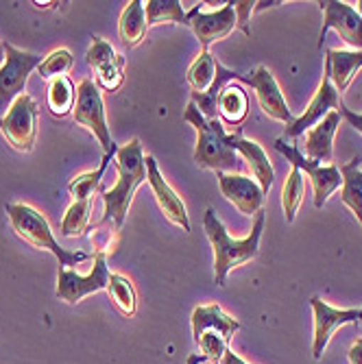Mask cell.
Wrapping results in <instances>:
<instances>
[{"label":"cell","mask_w":362,"mask_h":364,"mask_svg":"<svg viewBox=\"0 0 362 364\" xmlns=\"http://www.w3.org/2000/svg\"><path fill=\"white\" fill-rule=\"evenodd\" d=\"M110 161H112V155H103V161H101V166H98L96 171L92 173H83L79 177H75L68 186V192L75 196V201H92V194L96 190H101V179L110 166Z\"/></svg>","instance_id":"4dcf8cb0"},{"label":"cell","mask_w":362,"mask_h":364,"mask_svg":"<svg viewBox=\"0 0 362 364\" xmlns=\"http://www.w3.org/2000/svg\"><path fill=\"white\" fill-rule=\"evenodd\" d=\"M275 149L292 164V168H299L302 173L308 175V179L312 183V190H314V208L316 210L325 208L327 198H330L343 186V177H341L339 166H334V164H330V166H323V164H319L314 159L304 157L299 146L286 144L284 138L275 140Z\"/></svg>","instance_id":"8992f818"},{"label":"cell","mask_w":362,"mask_h":364,"mask_svg":"<svg viewBox=\"0 0 362 364\" xmlns=\"http://www.w3.org/2000/svg\"><path fill=\"white\" fill-rule=\"evenodd\" d=\"M341 124V114L339 112H330L319 124H314L310 131H306L304 136V144H302V153L308 159L314 161H332L334 157V136L336 129Z\"/></svg>","instance_id":"ac0fdd59"},{"label":"cell","mask_w":362,"mask_h":364,"mask_svg":"<svg viewBox=\"0 0 362 364\" xmlns=\"http://www.w3.org/2000/svg\"><path fill=\"white\" fill-rule=\"evenodd\" d=\"M325 65L330 70L332 85L341 92H345L356 77V73L362 68V50H334L330 48L325 53Z\"/></svg>","instance_id":"44dd1931"},{"label":"cell","mask_w":362,"mask_h":364,"mask_svg":"<svg viewBox=\"0 0 362 364\" xmlns=\"http://www.w3.org/2000/svg\"><path fill=\"white\" fill-rule=\"evenodd\" d=\"M75 65V57L70 50L65 48H59V50H53L48 57L42 59L40 63V77L42 79H59V77H65V73H70Z\"/></svg>","instance_id":"d6a6232c"},{"label":"cell","mask_w":362,"mask_h":364,"mask_svg":"<svg viewBox=\"0 0 362 364\" xmlns=\"http://www.w3.org/2000/svg\"><path fill=\"white\" fill-rule=\"evenodd\" d=\"M216 65H218L216 57L210 50H201V55L194 59L186 75L190 94H206L210 90V85L216 79Z\"/></svg>","instance_id":"4316f807"},{"label":"cell","mask_w":362,"mask_h":364,"mask_svg":"<svg viewBox=\"0 0 362 364\" xmlns=\"http://www.w3.org/2000/svg\"><path fill=\"white\" fill-rule=\"evenodd\" d=\"M323 9V26L319 36V46L323 44L327 31H336L341 40L349 44L353 50H362V16L347 3L341 0H321Z\"/></svg>","instance_id":"7c38bea8"},{"label":"cell","mask_w":362,"mask_h":364,"mask_svg":"<svg viewBox=\"0 0 362 364\" xmlns=\"http://www.w3.org/2000/svg\"><path fill=\"white\" fill-rule=\"evenodd\" d=\"M38 103L28 94L18 96L9 112L0 118V134L20 153H31L38 138Z\"/></svg>","instance_id":"ba28073f"},{"label":"cell","mask_w":362,"mask_h":364,"mask_svg":"<svg viewBox=\"0 0 362 364\" xmlns=\"http://www.w3.org/2000/svg\"><path fill=\"white\" fill-rule=\"evenodd\" d=\"M265 223H267V214H265V210H262L253 216L251 234L243 240H234L227 234L223 223L218 220L214 208L206 210L203 231H206V236H208L212 251H214V277H216L218 286H225L227 275L232 273L236 267H240V264H245V262H251L257 255L262 231H265Z\"/></svg>","instance_id":"6da1fadb"},{"label":"cell","mask_w":362,"mask_h":364,"mask_svg":"<svg viewBox=\"0 0 362 364\" xmlns=\"http://www.w3.org/2000/svg\"><path fill=\"white\" fill-rule=\"evenodd\" d=\"M92 201H75L61 220V236L63 238H81L90 225Z\"/></svg>","instance_id":"1f68e13d"},{"label":"cell","mask_w":362,"mask_h":364,"mask_svg":"<svg viewBox=\"0 0 362 364\" xmlns=\"http://www.w3.org/2000/svg\"><path fill=\"white\" fill-rule=\"evenodd\" d=\"M114 166L118 171V181L112 190L101 188L103 196V218L101 223H114L116 229L124 225V218L129 214V205L134 201L136 190L147 181V166H144V151L142 142L136 138L124 146H118L114 155Z\"/></svg>","instance_id":"7a4b0ae2"},{"label":"cell","mask_w":362,"mask_h":364,"mask_svg":"<svg viewBox=\"0 0 362 364\" xmlns=\"http://www.w3.org/2000/svg\"><path fill=\"white\" fill-rule=\"evenodd\" d=\"M356 11L362 16V0H358V3H356Z\"/></svg>","instance_id":"60d3db41"},{"label":"cell","mask_w":362,"mask_h":364,"mask_svg":"<svg viewBox=\"0 0 362 364\" xmlns=\"http://www.w3.org/2000/svg\"><path fill=\"white\" fill-rule=\"evenodd\" d=\"M105 290H107L110 299L114 301V306L120 310L122 316L129 318V316H134V314H136V310H138V292H136L134 282L127 279L124 275L112 273Z\"/></svg>","instance_id":"83f0119b"},{"label":"cell","mask_w":362,"mask_h":364,"mask_svg":"<svg viewBox=\"0 0 362 364\" xmlns=\"http://www.w3.org/2000/svg\"><path fill=\"white\" fill-rule=\"evenodd\" d=\"M186 18H188V26L194 33V38L201 44V50H208L210 44L225 40L229 33L238 26L232 3H227L225 7H220L218 11H212V14H206L201 9V5L192 7L186 14Z\"/></svg>","instance_id":"4fadbf2b"},{"label":"cell","mask_w":362,"mask_h":364,"mask_svg":"<svg viewBox=\"0 0 362 364\" xmlns=\"http://www.w3.org/2000/svg\"><path fill=\"white\" fill-rule=\"evenodd\" d=\"M349 364H362V338H358L351 347H349Z\"/></svg>","instance_id":"8d00e7d4"},{"label":"cell","mask_w":362,"mask_h":364,"mask_svg":"<svg viewBox=\"0 0 362 364\" xmlns=\"http://www.w3.org/2000/svg\"><path fill=\"white\" fill-rule=\"evenodd\" d=\"M87 65L94 70V83L103 92H118L124 83V63L127 59L114 50L103 38H92V46L85 55Z\"/></svg>","instance_id":"30bf717a"},{"label":"cell","mask_w":362,"mask_h":364,"mask_svg":"<svg viewBox=\"0 0 362 364\" xmlns=\"http://www.w3.org/2000/svg\"><path fill=\"white\" fill-rule=\"evenodd\" d=\"M196 345H199L201 355H206V360H208V362H212V364H220L229 343H227L220 334H216V332H206V334H201V338H199V341H196Z\"/></svg>","instance_id":"836d02e7"},{"label":"cell","mask_w":362,"mask_h":364,"mask_svg":"<svg viewBox=\"0 0 362 364\" xmlns=\"http://www.w3.org/2000/svg\"><path fill=\"white\" fill-rule=\"evenodd\" d=\"M339 114H341V118H345L356 131H360V134H362V114H356L353 109H349L345 103L339 107Z\"/></svg>","instance_id":"d590c367"},{"label":"cell","mask_w":362,"mask_h":364,"mask_svg":"<svg viewBox=\"0 0 362 364\" xmlns=\"http://www.w3.org/2000/svg\"><path fill=\"white\" fill-rule=\"evenodd\" d=\"M247 114H249L247 92L236 83L225 85L218 96V120L225 122L227 127H236V131H238L240 124L245 122Z\"/></svg>","instance_id":"7402d4cb"},{"label":"cell","mask_w":362,"mask_h":364,"mask_svg":"<svg viewBox=\"0 0 362 364\" xmlns=\"http://www.w3.org/2000/svg\"><path fill=\"white\" fill-rule=\"evenodd\" d=\"M229 144L234 146V151H238L245 161H247V166L251 168L257 186L262 188V192L269 194L271 186H273V179H275V173H273V166H271V159L267 157L265 149H262L257 142L253 140H245L243 138V129L234 131V134H229Z\"/></svg>","instance_id":"d6986e66"},{"label":"cell","mask_w":362,"mask_h":364,"mask_svg":"<svg viewBox=\"0 0 362 364\" xmlns=\"http://www.w3.org/2000/svg\"><path fill=\"white\" fill-rule=\"evenodd\" d=\"M7 216H9V223L14 227L16 234L28 242L31 247L36 249H42V251H48L57 257L59 267L65 269V267H77V264L90 259L92 255L85 253V251H70V249H63L50 231V225L48 220L44 218V214H40L36 208L31 205H24V203H9L5 208Z\"/></svg>","instance_id":"277c9868"},{"label":"cell","mask_w":362,"mask_h":364,"mask_svg":"<svg viewBox=\"0 0 362 364\" xmlns=\"http://www.w3.org/2000/svg\"><path fill=\"white\" fill-rule=\"evenodd\" d=\"M5 59H7V55H5V44H3V42H0V65H3V63H5Z\"/></svg>","instance_id":"ab89813d"},{"label":"cell","mask_w":362,"mask_h":364,"mask_svg":"<svg viewBox=\"0 0 362 364\" xmlns=\"http://www.w3.org/2000/svg\"><path fill=\"white\" fill-rule=\"evenodd\" d=\"M147 14V24L155 26L161 22H171V24H188L186 11L181 9L179 0H149L144 5Z\"/></svg>","instance_id":"f1b7e54d"},{"label":"cell","mask_w":362,"mask_h":364,"mask_svg":"<svg viewBox=\"0 0 362 364\" xmlns=\"http://www.w3.org/2000/svg\"><path fill=\"white\" fill-rule=\"evenodd\" d=\"M218 175V188L229 203H234L236 210L249 218H253L257 212H262L265 203V192L257 186L255 179L247 175L236 173H216Z\"/></svg>","instance_id":"2e32d148"},{"label":"cell","mask_w":362,"mask_h":364,"mask_svg":"<svg viewBox=\"0 0 362 364\" xmlns=\"http://www.w3.org/2000/svg\"><path fill=\"white\" fill-rule=\"evenodd\" d=\"M144 166H147V181H149V186H151V190L155 194V201H157L159 210L164 212V216H166L173 225H177L179 229H183L188 234L192 227H190L188 210H186L183 201L179 198V194L166 183V179L161 177L153 155L144 157Z\"/></svg>","instance_id":"e0dca14e"},{"label":"cell","mask_w":362,"mask_h":364,"mask_svg":"<svg viewBox=\"0 0 362 364\" xmlns=\"http://www.w3.org/2000/svg\"><path fill=\"white\" fill-rule=\"evenodd\" d=\"M240 329V323L223 312V308L218 304L212 306H199L192 312V336L194 343L201 338V334L206 332H216L220 334L227 343L234 338V334Z\"/></svg>","instance_id":"ffe728a7"},{"label":"cell","mask_w":362,"mask_h":364,"mask_svg":"<svg viewBox=\"0 0 362 364\" xmlns=\"http://www.w3.org/2000/svg\"><path fill=\"white\" fill-rule=\"evenodd\" d=\"M255 5L257 3H251V0H236V3H232L234 7V14H236V28H240L245 36H251V26H249V18L251 14L255 11Z\"/></svg>","instance_id":"e575fe53"},{"label":"cell","mask_w":362,"mask_h":364,"mask_svg":"<svg viewBox=\"0 0 362 364\" xmlns=\"http://www.w3.org/2000/svg\"><path fill=\"white\" fill-rule=\"evenodd\" d=\"M110 269H107V257L103 251H98L94 255V267L90 271V275H79L70 269H59V277H57V299L65 301V304H79L83 296L101 292L107 288L110 282Z\"/></svg>","instance_id":"9c48e42d"},{"label":"cell","mask_w":362,"mask_h":364,"mask_svg":"<svg viewBox=\"0 0 362 364\" xmlns=\"http://www.w3.org/2000/svg\"><path fill=\"white\" fill-rule=\"evenodd\" d=\"M220 364H247V362H245L240 355H236L232 349H227V351H225V355H223V362H220Z\"/></svg>","instance_id":"74e56055"},{"label":"cell","mask_w":362,"mask_h":364,"mask_svg":"<svg viewBox=\"0 0 362 364\" xmlns=\"http://www.w3.org/2000/svg\"><path fill=\"white\" fill-rule=\"evenodd\" d=\"M238 75L240 73H234V70H229L218 63L216 65V79L210 85V90L206 94H190V103L196 105V109L201 112V116L206 120H216L218 118V96H220L225 85H229L232 81H238Z\"/></svg>","instance_id":"cb8c5ba5"},{"label":"cell","mask_w":362,"mask_h":364,"mask_svg":"<svg viewBox=\"0 0 362 364\" xmlns=\"http://www.w3.org/2000/svg\"><path fill=\"white\" fill-rule=\"evenodd\" d=\"M312 312H314V341H312V358L321 360L327 343L334 336L336 329L358 323L362 325V310H336L330 308L321 296H312Z\"/></svg>","instance_id":"5bb4252c"},{"label":"cell","mask_w":362,"mask_h":364,"mask_svg":"<svg viewBox=\"0 0 362 364\" xmlns=\"http://www.w3.org/2000/svg\"><path fill=\"white\" fill-rule=\"evenodd\" d=\"M48 112L55 118H65L68 114H73L75 103H77V90L73 85V81L68 77H59L53 79L48 85Z\"/></svg>","instance_id":"484cf974"},{"label":"cell","mask_w":362,"mask_h":364,"mask_svg":"<svg viewBox=\"0 0 362 364\" xmlns=\"http://www.w3.org/2000/svg\"><path fill=\"white\" fill-rule=\"evenodd\" d=\"M343 177L341 186V201L351 210V214L362 225V171H360V157H353L349 164L339 168Z\"/></svg>","instance_id":"d4e9b609"},{"label":"cell","mask_w":362,"mask_h":364,"mask_svg":"<svg viewBox=\"0 0 362 364\" xmlns=\"http://www.w3.org/2000/svg\"><path fill=\"white\" fill-rule=\"evenodd\" d=\"M183 120L192 124L199 134L194 149V164L203 171H214V173H236L240 175L243 171V159L229 144V134H225L223 122L216 120H206L201 112L196 109L194 103H188Z\"/></svg>","instance_id":"3957f363"},{"label":"cell","mask_w":362,"mask_h":364,"mask_svg":"<svg viewBox=\"0 0 362 364\" xmlns=\"http://www.w3.org/2000/svg\"><path fill=\"white\" fill-rule=\"evenodd\" d=\"M304 192H306L304 173L299 168H292L286 183H284V188H282V205H284L286 223H292L294 216H297L299 205L304 201Z\"/></svg>","instance_id":"f546056e"},{"label":"cell","mask_w":362,"mask_h":364,"mask_svg":"<svg viewBox=\"0 0 362 364\" xmlns=\"http://www.w3.org/2000/svg\"><path fill=\"white\" fill-rule=\"evenodd\" d=\"M201 362H208V360H206V355L194 353V355H190V358H188V364H201Z\"/></svg>","instance_id":"f35d334b"},{"label":"cell","mask_w":362,"mask_h":364,"mask_svg":"<svg viewBox=\"0 0 362 364\" xmlns=\"http://www.w3.org/2000/svg\"><path fill=\"white\" fill-rule=\"evenodd\" d=\"M238 81H243V83H247V85H251L255 90L260 109L265 112L269 118L280 120L286 127L294 120L288 105H286L284 94L280 92V85H277L273 73L267 68V65H260V68H255L251 75H238Z\"/></svg>","instance_id":"9a60e30c"},{"label":"cell","mask_w":362,"mask_h":364,"mask_svg":"<svg viewBox=\"0 0 362 364\" xmlns=\"http://www.w3.org/2000/svg\"><path fill=\"white\" fill-rule=\"evenodd\" d=\"M341 105H343V98H341L339 90L332 85L330 70H327V65H325V73H323L321 85H319L316 94L312 96V101H310L308 109L304 112V116L294 118V120L284 129V140L304 136L306 131H310L314 124H319L330 112H339Z\"/></svg>","instance_id":"8fae6325"},{"label":"cell","mask_w":362,"mask_h":364,"mask_svg":"<svg viewBox=\"0 0 362 364\" xmlns=\"http://www.w3.org/2000/svg\"><path fill=\"white\" fill-rule=\"evenodd\" d=\"M5 63L0 65V118H3L18 96L24 94L28 75L40 68L42 57L36 53L18 50L11 44H5Z\"/></svg>","instance_id":"52a82bcc"},{"label":"cell","mask_w":362,"mask_h":364,"mask_svg":"<svg viewBox=\"0 0 362 364\" xmlns=\"http://www.w3.org/2000/svg\"><path fill=\"white\" fill-rule=\"evenodd\" d=\"M147 14H144V3L142 0H131V3L124 7L120 22H118V36L120 42L127 48H136L142 44L144 36H147Z\"/></svg>","instance_id":"603a6c76"},{"label":"cell","mask_w":362,"mask_h":364,"mask_svg":"<svg viewBox=\"0 0 362 364\" xmlns=\"http://www.w3.org/2000/svg\"><path fill=\"white\" fill-rule=\"evenodd\" d=\"M73 118L77 124L87 129L90 134L98 140L105 155H116L118 146L112 140L110 127L105 120V105H103V96L101 90L96 87L92 79H83L77 87V103L73 109Z\"/></svg>","instance_id":"5b68a950"}]
</instances>
